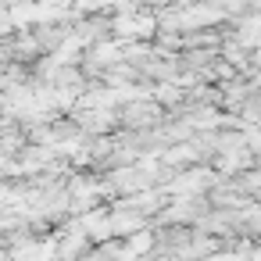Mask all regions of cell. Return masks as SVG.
I'll return each instance as SVG.
<instances>
[{
  "mask_svg": "<svg viewBox=\"0 0 261 261\" xmlns=\"http://www.w3.org/2000/svg\"><path fill=\"white\" fill-rule=\"evenodd\" d=\"M118 125L125 133H147L154 125H161V108L150 104V100H136V104H125L118 111Z\"/></svg>",
  "mask_w": 261,
  "mask_h": 261,
  "instance_id": "obj_1",
  "label": "cell"
},
{
  "mask_svg": "<svg viewBox=\"0 0 261 261\" xmlns=\"http://www.w3.org/2000/svg\"><path fill=\"white\" fill-rule=\"evenodd\" d=\"M75 261H83V257H75Z\"/></svg>",
  "mask_w": 261,
  "mask_h": 261,
  "instance_id": "obj_2",
  "label": "cell"
}]
</instances>
